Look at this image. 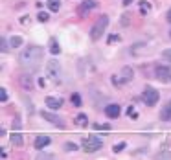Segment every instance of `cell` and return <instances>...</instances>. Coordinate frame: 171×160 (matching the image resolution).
<instances>
[{
	"label": "cell",
	"mask_w": 171,
	"mask_h": 160,
	"mask_svg": "<svg viewBox=\"0 0 171 160\" xmlns=\"http://www.w3.org/2000/svg\"><path fill=\"white\" fill-rule=\"evenodd\" d=\"M42 57H44V50L40 46H28V48H24L20 52L19 63L24 70L33 72V70H37L39 66H40Z\"/></svg>",
	"instance_id": "1"
},
{
	"label": "cell",
	"mask_w": 171,
	"mask_h": 160,
	"mask_svg": "<svg viewBox=\"0 0 171 160\" xmlns=\"http://www.w3.org/2000/svg\"><path fill=\"white\" fill-rule=\"evenodd\" d=\"M107 26H109V17H107V15H101V17L94 22L92 30H90V39L99 40L101 37H103V31L107 30Z\"/></svg>",
	"instance_id": "2"
},
{
	"label": "cell",
	"mask_w": 171,
	"mask_h": 160,
	"mask_svg": "<svg viewBox=\"0 0 171 160\" xmlns=\"http://www.w3.org/2000/svg\"><path fill=\"white\" fill-rule=\"evenodd\" d=\"M81 145H83V149L87 153H96V151H99L103 147V140L99 136H85L81 140Z\"/></svg>",
	"instance_id": "3"
},
{
	"label": "cell",
	"mask_w": 171,
	"mask_h": 160,
	"mask_svg": "<svg viewBox=\"0 0 171 160\" xmlns=\"http://www.w3.org/2000/svg\"><path fill=\"white\" fill-rule=\"evenodd\" d=\"M142 100H144V103L145 105H156L158 103V100H160V94H158V90H154L153 87H145L144 88V92H142Z\"/></svg>",
	"instance_id": "4"
},
{
	"label": "cell",
	"mask_w": 171,
	"mask_h": 160,
	"mask_svg": "<svg viewBox=\"0 0 171 160\" xmlns=\"http://www.w3.org/2000/svg\"><path fill=\"white\" fill-rule=\"evenodd\" d=\"M46 74L50 76L52 81H59V78H61V64H59V61L50 59L46 63Z\"/></svg>",
	"instance_id": "5"
},
{
	"label": "cell",
	"mask_w": 171,
	"mask_h": 160,
	"mask_svg": "<svg viewBox=\"0 0 171 160\" xmlns=\"http://www.w3.org/2000/svg\"><path fill=\"white\" fill-rule=\"evenodd\" d=\"M154 76L162 83H171V70L168 66H156L154 68Z\"/></svg>",
	"instance_id": "6"
},
{
	"label": "cell",
	"mask_w": 171,
	"mask_h": 160,
	"mask_svg": "<svg viewBox=\"0 0 171 160\" xmlns=\"http://www.w3.org/2000/svg\"><path fill=\"white\" fill-rule=\"evenodd\" d=\"M96 6H97V2L96 0H85V2H81L79 4V7H77V15L79 17H85L88 11H92Z\"/></svg>",
	"instance_id": "7"
},
{
	"label": "cell",
	"mask_w": 171,
	"mask_h": 160,
	"mask_svg": "<svg viewBox=\"0 0 171 160\" xmlns=\"http://www.w3.org/2000/svg\"><path fill=\"white\" fill-rule=\"evenodd\" d=\"M44 103H46V107L52 109V111H57V109L63 107V100H61V98H55V96H48V98L44 100Z\"/></svg>",
	"instance_id": "8"
},
{
	"label": "cell",
	"mask_w": 171,
	"mask_h": 160,
	"mask_svg": "<svg viewBox=\"0 0 171 160\" xmlns=\"http://www.w3.org/2000/svg\"><path fill=\"white\" fill-rule=\"evenodd\" d=\"M42 118L44 120H48L50 123H54V125H57V127H64V123H63V120L59 118V116H55V114H52V112H48V111H42Z\"/></svg>",
	"instance_id": "9"
},
{
	"label": "cell",
	"mask_w": 171,
	"mask_h": 160,
	"mask_svg": "<svg viewBox=\"0 0 171 160\" xmlns=\"http://www.w3.org/2000/svg\"><path fill=\"white\" fill-rule=\"evenodd\" d=\"M105 114H107L109 118H118V116L121 114V109H120V105H116V103H109V105L105 107Z\"/></svg>",
	"instance_id": "10"
},
{
	"label": "cell",
	"mask_w": 171,
	"mask_h": 160,
	"mask_svg": "<svg viewBox=\"0 0 171 160\" xmlns=\"http://www.w3.org/2000/svg\"><path fill=\"white\" fill-rule=\"evenodd\" d=\"M20 85L24 87V90H31L33 88V76H28V74L20 76Z\"/></svg>",
	"instance_id": "11"
},
{
	"label": "cell",
	"mask_w": 171,
	"mask_h": 160,
	"mask_svg": "<svg viewBox=\"0 0 171 160\" xmlns=\"http://www.w3.org/2000/svg\"><path fill=\"white\" fill-rule=\"evenodd\" d=\"M50 144V136H44V134H39L35 138V149H44L46 145Z\"/></svg>",
	"instance_id": "12"
},
{
	"label": "cell",
	"mask_w": 171,
	"mask_h": 160,
	"mask_svg": "<svg viewBox=\"0 0 171 160\" xmlns=\"http://www.w3.org/2000/svg\"><path fill=\"white\" fill-rule=\"evenodd\" d=\"M160 118H162V120H166V121L171 120V101L166 105V107H164V109H162V112H160Z\"/></svg>",
	"instance_id": "13"
},
{
	"label": "cell",
	"mask_w": 171,
	"mask_h": 160,
	"mask_svg": "<svg viewBox=\"0 0 171 160\" xmlns=\"http://www.w3.org/2000/svg\"><path fill=\"white\" fill-rule=\"evenodd\" d=\"M120 76H121V79L125 81V83H129V81L133 79V70H131L129 66H125V68L121 70V74H120Z\"/></svg>",
	"instance_id": "14"
},
{
	"label": "cell",
	"mask_w": 171,
	"mask_h": 160,
	"mask_svg": "<svg viewBox=\"0 0 171 160\" xmlns=\"http://www.w3.org/2000/svg\"><path fill=\"white\" fill-rule=\"evenodd\" d=\"M59 52H61V48H59L57 40H55V39H52V40H50V54H52V55H57Z\"/></svg>",
	"instance_id": "15"
},
{
	"label": "cell",
	"mask_w": 171,
	"mask_h": 160,
	"mask_svg": "<svg viewBox=\"0 0 171 160\" xmlns=\"http://www.w3.org/2000/svg\"><path fill=\"white\" fill-rule=\"evenodd\" d=\"M61 7V0H48V9L50 11H59Z\"/></svg>",
	"instance_id": "16"
},
{
	"label": "cell",
	"mask_w": 171,
	"mask_h": 160,
	"mask_svg": "<svg viewBox=\"0 0 171 160\" xmlns=\"http://www.w3.org/2000/svg\"><path fill=\"white\" fill-rule=\"evenodd\" d=\"M76 123H77V125H81V127H85V125L88 123L87 114H77V116H76Z\"/></svg>",
	"instance_id": "17"
},
{
	"label": "cell",
	"mask_w": 171,
	"mask_h": 160,
	"mask_svg": "<svg viewBox=\"0 0 171 160\" xmlns=\"http://www.w3.org/2000/svg\"><path fill=\"white\" fill-rule=\"evenodd\" d=\"M11 144L13 145H22V136H20L19 133H13L11 134Z\"/></svg>",
	"instance_id": "18"
},
{
	"label": "cell",
	"mask_w": 171,
	"mask_h": 160,
	"mask_svg": "<svg viewBox=\"0 0 171 160\" xmlns=\"http://www.w3.org/2000/svg\"><path fill=\"white\" fill-rule=\"evenodd\" d=\"M70 101H72V105H74V107H81V96H79L77 92H74V94H72Z\"/></svg>",
	"instance_id": "19"
},
{
	"label": "cell",
	"mask_w": 171,
	"mask_h": 160,
	"mask_svg": "<svg viewBox=\"0 0 171 160\" xmlns=\"http://www.w3.org/2000/svg\"><path fill=\"white\" fill-rule=\"evenodd\" d=\"M112 85L114 87H121V85H125V81L121 79V76H112Z\"/></svg>",
	"instance_id": "20"
},
{
	"label": "cell",
	"mask_w": 171,
	"mask_h": 160,
	"mask_svg": "<svg viewBox=\"0 0 171 160\" xmlns=\"http://www.w3.org/2000/svg\"><path fill=\"white\" fill-rule=\"evenodd\" d=\"M149 9H151V4L149 2H140V11L145 15V13H149Z\"/></svg>",
	"instance_id": "21"
},
{
	"label": "cell",
	"mask_w": 171,
	"mask_h": 160,
	"mask_svg": "<svg viewBox=\"0 0 171 160\" xmlns=\"http://www.w3.org/2000/svg\"><path fill=\"white\" fill-rule=\"evenodd\" d=\"M9 44H11L13 48L20 46V44H22V37H11V39H9Z\"/></svg>",
	"instance_id": "22"
},
{
	"label": "cell",
	"mask_w": 171,
	"mask_h": 160,
	"mask_svg": "<svg viewBox=\"0 0 171 160\" xmlns=\"http://www.w3.org/2000/svg\"><path fill=\"white\" fill-rule=\"evenodd\" d=\"M94 129H96V131H109V129H111V125H109V123H105V125H101V123H96Z\"/></svg>",
	"instance_id": "23"
},
{
	"label": "cell",
	"mask_w": 171,
	"mask_h": 160,
	"mask_svg": "<svg viewBox=\"0 0 171 160\" xmlns=\"http://www.w3.org/2000/svg\"><path fill=\"white\" fill-rule=\"evenodd\" d=\"M123 149H125V142H120V144H116L112 147L114 153H120V151H123Z\"/></svg>",
	"instance_id": "24"
},
{
	"label": "cell",
	"mask_w": 171,
	"mask_h": 160,
	"mask_svg": "<svg viewBox=\"0 0 171 160\" xmlns=\"http://www.w3.org/2000/svg\"><path fill=\"white\" fill-rule=\"evenodd\" d=\"M0 50H2V52H7V50H9V46H7V40H6V37H2V39H0Z\"/></svg>",
	"instance_id": "25"
},
{
	"label": "cell",
	"mask_w": 171,
	"mask_h": 160,
	"mask_svg": "<svg viewBox=\"0 0 171 160\" xmlns=\"http://www.w3.org/2000/svg\"><path fill=\"white\" fill-rule=\"evenodd\" d=\"M162 59L168 61V63L171 64V50H164V52H162Z\"/></svg>",
	"instance_id": "26"
},
{
	"label": "cell",
	"mask_w": 171,
	"mask_h": 160,
	"mask_svg": "<svg viewBox=\"0 0 171 160\" xmlns=\"http://www.w3.org/2000/svg\"><path fill=\"white\" fill-rule=\"evenodd\" d=\"M76 149H77L76 144H72V142H66L64 144V151H76Z\"/></svg>",
	"instance_id": "27"
},
{
	"label": "cell",
	"mask_w": 171,
	"mask_h": 160,
	"mask_svg": "<svg viewBox=\"0 0 171 160\" xmlns=\"http://www.w3.org/2000/svg\"><path fill=\"white\" fill-rule=\"evenodd\" d=\"M0 101H2V103L7 101V90H6V88H0Z\"/></svg>",
	"instance_id": "28"
},
{
	"label": "cell",
	"mask_w": 171,
	"mask_h": 160,
	"mask_svg": "<svg viewBox=\"0 0 171 160\" xmlns=\"http://www.w3.org/2000/svg\"><path fill=\"white\" fill-rule=\"evenodd\" d=\"M37 19L40 20V22H46V20L50 19V15H48V13H44V11H40V13L37 15Z\"/></svg>",
	"instance_id": "29"
},
{
	"label": "cell",
	"mask_w": 171,
	"mask_h": 160,
	"mask_svg": "<svg viewBox=\"0 0 171 160\" xmlns=\"http://www.w3.org/2000/svg\"><path fill=\"white\" fill-rule=\"evenodd\" d=\"M127 114H129V118H138V112L134 111V107H129L127 109Z\"/></svg>",
	"instance_id": "30"
},
{
	"label": "cell",
	"mask_w": 171,
	"mask_h": 160,
	"mask_svg": "<svg viewBox=\"0 0 171 160\" xmlns=\"http://www.w3.org/2000/svg\"><path fill=\"white\" fill-rule=\"evenodd\" d=\"M13 129H17V131L20 129V121H19V118H15V120H13Z\"/></svg>",
	"instance_id": "31"
},
{
	"label": "cell",
	"mask_w": 171,
	"mask_h": 160,
	"mask_svg": "<svg viewBox=\"0 0 171 160\" xmlns=\"http://www.w3.org/2000/svg\"><path fill=\"white\" fill-rule=\"evenodd\" d=\"M39 158H52V155H48V153H39Z\"/></svg>",
	"instance_id": "32"
},
{
	"label": "cell",
	"mask_w": 171,
	"mask_h": 160,
	"mask_svg": "<svg viewBox=\"0 0 171 160\" xmlns=\"http://www.w3.org/2000/svg\"><path fill=\"white\" fill-rule=\"evenodd\" d=\"M156 157H158V158H168V157H171V155L169 153H158Z\"/></svg>",
	"instance_id": "33"
},
{
	"label": "cell",
	"mask_w": 171,
	"mask_h": 160,
	"mask_svg": "<svg viewBox=\"0 0 171 160\" xmlns=\"http://www.w3.org/2000/svg\"><path fill=\"white\" fill-rule=\"evenodd\" d=\"M114 40H120V35H111L109 37V42H114Z\"/></svg>",
	"instance_id": "34"
},
{
	"label": "cell",
	"mask_w": 171,
	"mask_h": 160,
	"mask_svg": "<svg viewBox=\"0 0 171 160\" xmlns=\"http://www.w3.org/2000/svg\"><path fill=\"white\" fill-rule=\"evenodd\" d=\"M134 0H123V2H121V4H123V6H131V4H133Z\"/></svg>",
	"instance_id": "35"
},
{
	"label": "cell",
	"mask_w": 171,
	"mask_h": 160,
	"mask_svg": "<svg viewBox=\"0 0 171 160\" xmlns=\"http://www.w3.org/2000/svg\"><path fill=\"white\" fill-rule=\"evenodd\" d=\"M166 19H168V20H169V22H171V9H169V11H168V15H166Z\"/></svg>",
	"instance_id": "36"
},
{
	"label": "cell",
	"mask_w": 171,
	"mask_h": 160,
	"mask_svg": "<svg viewBox=\"0 0 171 160\" xmlns=\"http://www.w3.org/2000/svg\"><path fill=\"white\" fill-rule=\"evenodd\" d=\"M169 35H171V31H169Z\"/></svg>",
	"instance_id": "37"
}]
</instances>
